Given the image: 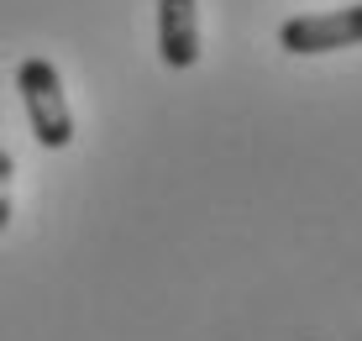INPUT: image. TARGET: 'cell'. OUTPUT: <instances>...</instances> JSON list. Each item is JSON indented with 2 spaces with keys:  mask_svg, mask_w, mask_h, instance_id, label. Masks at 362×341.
<instances>
[{
  "mask_svg": "<svg viewBox=\"0 0 362 341\" xmlns=\"http://www.w3.org/2000/svg\"><path fill=\"white\" fill-rule=\"evenodd\" d=\"M16 90H21V105H27V121H32V137L42 147H69L74 142V110L64 100V79L47 58H21L16 69Z\"/></svg>",
  "mask_w": 362,
  "mask_h": 341,
  "instance_id": "1",
  "label": "cell"
},
{
  "mask_svg": "<svg viewBox=\"0 0 362 341\" xmlns=\"http://www.w3.org/2000/svg\"><path fill=\"white\" fill-rule=\"evenodd\" d=\"M279 47H284V53H294V58L336 53V47H362V6L315 11V16H294V21H284Z\"/></svg>",
  "mask_w": 362,
  "mask_h": 341,
  "instance_id": "2",
  "label": "cell"
},
{
  "mask_svg": "<svg viewBox=\"0 0 362 341\" xmlns=\"http://www.w3.org/2000/svg\"><path fill=\"white\" fill-rule=\"evenodd\" d=\"M158 58L168 69L199 63V11L194 0H158Z\"/></svg>",
  "mask_w": 362,
  "mask_h": 341,
  "instance_id": "3",
  "label": "cell"
},
{
  "mask_svg": "<svg viewBox=\"0 0 362 341\" xmlns=\"http://www.w3.org/2000/svg\"><path fill=\"white\" fill-rule=\"evenodd\" d=\"M11 173H16V163L0 147V231H6V221H11Z\"/></svg>",
  "mask_w": 362,
  "mask_h": 341,
  "instance_id": "4",
  "label": "cell"
}]
</instances>
